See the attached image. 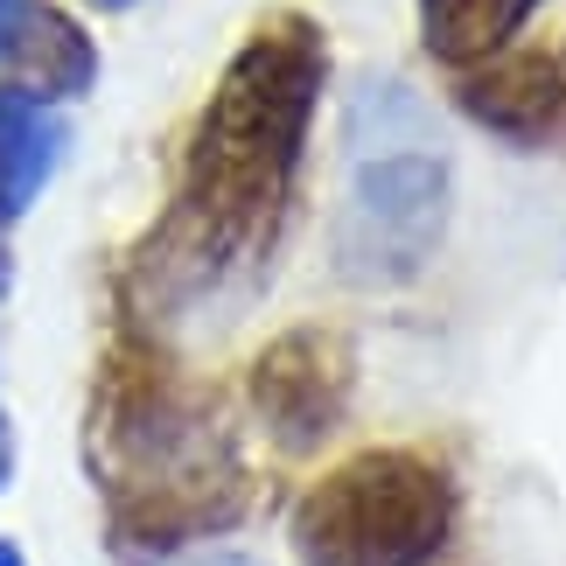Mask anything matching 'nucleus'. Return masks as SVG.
I'll use <instances>...</instances> for the list:
<instances>
[{
    "mask_svg": "<svg viewBox=\"0 0 566 566\" xmlns=\"http://www.w3.org/2000/svg\"><path fill=\"white\" fill-rule=\"evenodd\" d=\"M322 98V29L273 14L217 84L182 168V245L189 273L245 266L287 210L301 140Z\"/></svg>",
    "mask_w": 566,
    "mask_h": 566,
    "instance_id": "obj_1",
    "label": "nucleus"
},
{
    "mask_svg": "<svg viewBox=\"0 0 566 566\" xmlns=\"http://www.w3.org/2000/svg\"><path fill=\"white\" fill-rule=\"evenodd\" d=\"M454 490L427 454L371 448L301 496L294 553L301 566H427L448 546Z\"/></svg>",
    "mask_w": 566,
    "mask_h": 566,
    "instance_id": "obj_2",
    "label": "nucleus"
},
{
    "mask_svg": "<svg viewBox=\"0 0 566 566\" xmlns=\"http://www.w3.org/2000/svg\"><path fill=\"white\" fill-rule=\"evenodd\" d=\"M448 224V176L427 155H385L350 182L336 224V266L350 280H406L420 273Z\"/></svg>",
    "mask_w": 566,
    "mask_h": 566,
    "instance_id": "obj_3",
    "label": "nucleus"
},
{
    "mask_svg": "<svg viewBox=\"0 0 566 566\" xmlns=\"http://www.w3.org/2000/svg\"><path fill=\"white\" fill-rule=\"evenodd\" d=\"M343 391H350V350L322 329L280 336L252 371V406L280 448H315L336 427Z\"/></svg>",
    "mask_w": 566,
    "mask_h": 566,
    "instance_id": "obj_4",
    "label": "nucleus"
},
{
    "mask_svg": "<svg viewBox=\"0 0 566 566\" xmlns=\"http://www.w3.org/2000/svg\"><path fill=\"white\" fill-rule=\"evenodd\" d=\"M462 113L511 140H532L566 113V71L553 56H490L462 84Z\"/></svg>",
    "mask_w": 566,
    "mask_h": 566,
    "instance_id": "obj_5",
    "label": "nucleus"
},
{
    "mask_svg": "<svg viewBox=\"0 0 566 566\" xmlns=\"http://www.w3.org/2000/svg\"><path fill=\"white\" fill-rule=\"evenodd\" d=\"M0 63L14 71V84L8 92H21V98H63V92H84L92 84V71H98V50L84 42V29H71L56 8H35L29 0V14H21V29H14V42L0 50Z\"/></svg>",
    "mask_w": 566,
    "mask_h": 566,
    "instance_id": "obj_6",
    "label": "nucleus"
},
{
    "mask_svg": "<svg viewBox=\"0 0 566 566\" xmlns=\"http://www.w3.org/2000/svg\"><path fill=\"white\" fill-rule=\"evenodd\" d=\"M56 155H63L56 113L0 84V217H21L35 203L42 182H50V168H56Z\"/></svg>",
    "mask_w": 566,
    "mask_h": 566,
    "instance_id": "obj_7",
    "label": "nucleus"
},
{
    "mask_svg": "<svg viewBox=\"0 0 566 566\" xmlns=\"http://www.w3.org/2000/svg\"><path fill=\"white\" fill-rule=\"evenodd\" d=\"M538 0H420V35L441 63H490Z\"/></svg>",
    "mask_w": 566,
    "mask_h": 566,
    "instance_id": "obj_8",
    "label": "nucleus"
},
{
    "mask_svg": "<svg viewBox=\"0 0 566 566\" xmlns=\"http://www.w3.org/2000/svg\"><path fill=\"white\" fill-rule=\"evenodd\" d=\"M21 14H29V0H0V50H8V42H14Z\"/></svg>",
    "mask_w": 566,
    "mask_h": 566,
    "instance_id": "obj_9",
    "label": "nucleus"
},
{
    "mask_svg": "<svg viewBox=\"0 0 566 566\" xmlns=\"http://www.w3.org/2000/svg\"><path fill=\"white\" fill-rule=\"evenodd\" d=\"M8 475H14V433H8V420H0V490H8Z\"/></svg>",
    "mask_w": 566,
    "mask_h": 566,
    "instance_id": "obj_10",
    "label": "nucleus"
},
{
    "mask_svg": "<svg viewBox=\"0 0 566 566\" xmlns=\"http://www.w3.org/2000/svg\"><path fill=\"white\" fill-rule=\"evenodd\" d=\"M189 566H259V559H245V553H210V559H189Z\"/></svg>",
    "mask_w": 566,
    "mask_h": 566,
    "instance_id": "obj_11",
    "label": "nucleus"
},
{
    "mask_svg": "<svg viewBox=\"0 0 566 566\" xmlns=\"http://www.w3.org/2000/svg\"><path fill=\"white\" fill-rule=\"evenodd\" d=\"M0 566H21V553L8 546V538H0Z\"/></svg>",
    "mask_w": 566,
    "mask_h": 566,
    "instance_id": "obj_12",
    "label": "nucleus"
},
{
    "mask_svg": "<svg viewBox=\"0 0 566 566\" xmlns=\"http://www.w3.org/2000/svg\"><path fill=\"white\" fill-rule=\"evenodd\" d=\"M0 287H8V245H0Z\"/></svg>",
    "mask_w": 566,
    "mask_h": 566,
    "instance_id": "obj_13",
    "label": "nucleus"
},
{
    "mask_svg": "<svg viewBox=\"0 0 566 566\" xmlns=\"http://www.w3.org/2000/svg\"><path fill=\"white\" fill-rule=\"evenodd\" d=\"M92 8H126V0H92Z\"/></svg>",
    "mask_w": 566,
    "mask_h": 566,
    "instance_id": "obj_14",
    "label": "nucleus"
}]
</instances>
